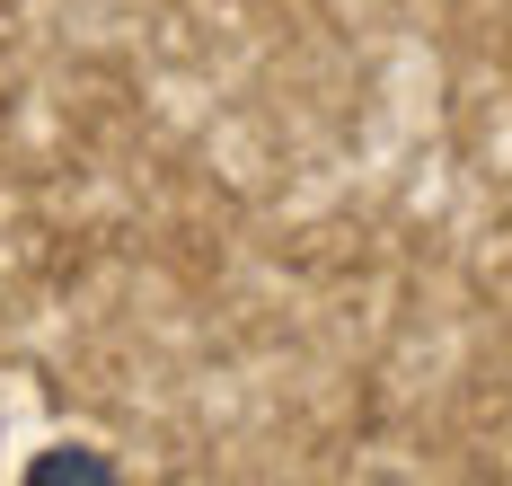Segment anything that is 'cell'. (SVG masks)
<instances>
[{
	"label": "cell",
	"mask_w": 512,
	"mask_h": 486,
	"mask_svg": "<svg viewBox=\"0 0 512 486\" xmlns=\"http://www.w3.org/2000/svg\"><path fill=\"white\" fill-rule=\"evenodd\" d=\"M62 478H80V486H115V460H98L89 442H62L53 460H36V469H27V486H62Z\"/></svg>",
	"instance_id": "6da1fadb"
}]
</instances>
